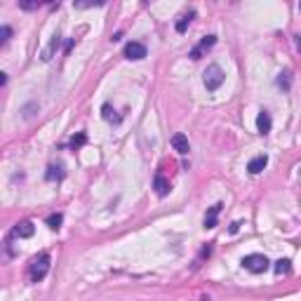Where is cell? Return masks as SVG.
I'll use <instances>...</instances> for the list:
<instances>
[{
    "label": "cell",
    "instance_id": "1",
    "mask_svg": "<svg viewBox=\"0 0 301 301\" xmlns=\"http://www.w3.org/2000/svg\"><path fill=\"white\" fill-rule=\"evenodd\" d=\"M47 271H50V254H47V252H40L38 256L31 259V266H29L31 283H40V280H45Z\"/></svg>",
    "mask_w": 301,
    "mask_h": 301
},
{
    "label": "cell",
    "instance_id": "2",
    "mask_svg": "<svg viewBox=\"0 0 301 301\" xmlns=\"http://www.w3.org/2000/svg\"><path fill=\"white\" fill-rule=\"evenodd\" d=\"M202 80H205V87H207L210 92H214V90H219V87L224 85L226 73L221 71L219 64H210V66L205 68V73H202Z\"/></svg>",
    "mask_w": 301,
    "mask_h": 301
},
{
    "label": "cell",
    "instance_id": "3",
    "mask_svg": "<svg viewBox=\"0 0 301 301\" xmlns=\"http://www.w3.org/2000/svg\"><path fill=\"white\" fill-rule=\"evenodd\" d=\"M242 266L250 273H264L268 271V259L264 254H247L242 259Z\"/></svg>",
    "mask_w": 301,
    "mask_h": 301
},
{
    "label": "cell",
    "instance_id": "4",
    "mask_svg": "<svg viewBox=\"0 0 301 301\" xmlns=\"http://www.w3.org/2000/svg\"><path fill=\"white\" fill-rule=\"evenodd\" d=\"M125 59H130V61H139V59H144L149 52H146V45L144 43H136V40H132V43H127L125 45Z\"/></svg>",
    "mask_w": 301,
    "mask_h": 301
},
{
    "label": "cell",
    "instance_id": "5",
    "mask_svg": "<svg viewBox=\"0 0 301 301\" xmlns=\"http://www.w3.org/2000/svg\"><path fill=\"white\" fill-rule=\"evenodd\" d=\"M214 43H217V35H205V38H202V40H200V43H198V45L191 50V59L198 61L200 57H202V52H207V50H210Z\"/></svg>",
    "mask_w": 301,
    "mask_h": 301
},
{
    "label": "cell",
    "instance_id": "6",
    "mask_svg": "<svg viewBox=\"0 0 301 301\" xmlns=\"http://www.w3.org/2000/svg\"><path fill=\"white\" fill-rule=\"evenodd\" d=\"M64 177H66V169H64L61 163H57V165L52 163V165L47 167V172H45V179L47 181H61Z\"/></svg>",
    "mask_w": 301,
    "mask_h": 301
},
{
    "label": "cell",
    "instance_id": "7",
    "mask_svg": "<svg viewBox=\"0 0 301 301\" xmlns=\"http://www.w3.org/2000/svg\"><path fill=\"white\" fill-rule=\"evenodd\" d=\"M172 149L177 150V153H181V155H186V153H188V149H191V146H188V139H186V134H174L172 136Z\"/></svg>",
    "mask_w": 301,
    "mask_h": 301
},
{
    "label": "cell",
    "instance_id": "8",
    "mask_svg": "<svg viewBox=\"0 0 301 301\" xmlns=\"http://www.w3.org/2000/svg\"><path fill=\"white\" fill-rule=\"evenodd\" d=\"M221 202H217V205H212L210 212L205 214V228H214L217 226V219H219V212H221Z\"/></svg>",
    "mask_w": 301,
    "mask_h": 301
},
{
    "label": "cell",
    "instance_id": "9",
    "mask_svg": "<svg viewBox=\"0 0 301 301\" xmlns=\"http://www.w3.org/2000/svg\"><path fill=\"white\" fill-rule=\"evenodd\" d=\"M193 17H196V10H188V12H184L179 17V21H177V33H186V29L191 26V21H193Z\"/></svg>",
    "mask_w": 301,
    "mask_h": 301
},
{
    "label": "cell",
    "instance_id": "10",
    "mask_svg": "<svg viewBox=\"0 0 301 301\" xmlns=\"http://www.w3.org/2000/svg\"><path fill=\"white\" fill-rule=\"evenodd\" d=\"M266 165H268V158H266V155H256V158L250 160L247 169H250V174H259V172H261Z\"/></svg>",
    "mask_w": 301,
    "mask_h": 301
},
{
    "label": "cell",
    "instance_id": "11",
    "mask_svg": "<svg viewBox=\"0 0 301 301\" xmlns=\"http://www.w3.org/2000/svg\"><path fill=\"white\" fill-rule=\"evenodd\" d=\"M33 231H35V228H33L31 221H21V224L15 226V231H12V233H15L17 238H31V235H33Z\"/></svg>",
    "mask_w": 301,
    "mask_h": 301
},
{
    "label": "cell",
    "instance_id": "12",
    "mask_svg": "<svg viewBox=\"0 0 301 301\" xmlns=\"http://www.w3.org/2000/svg\"><path fill=\"white\" fill-rule=\"evenodd\" d=\"M155 193H158L160 198H165L167 193H169V181L163 177V172L155 174Z\"/></svg>",
    "mask_w": 301,
    "mask_h": 301
},
{
    "label": "cell",
    "instance_id": "13",
    "mask_svg": "<svg viewBox=\"0 0 301 301\" xmlns=\"http://www.w3.org/2000/svg\"><path fill=\"white\" fill-rule=\"evenodd\" d=\"M256 127H259L261 134H268V132H271V116H268L266 111L259 113V118H256Z\"/></svg>",
    "mask_w": 301,
    "mask_h": 301
},
{
    "label": "cell",
    "instance_id": "14",
    "mask_svg": "<svg viewBox=\"0 0 301 301\" xmlns=\"http://www.w3.org/2000/svg\"><path fill=\"white\" fill-rule=\"evenodd\" d=\"M116 111H113V106L111 104H104L101 106V116H104V120L108 122H120V116H113Z\"/></svg>",
    "mask_w": 301,
    "mask_h": 301
},
{
    "label": "cell",
    "instance_id": "15",
    "mask_svg": "<svg viewBox=\"0 0 301 301\" xmlns=\"http://www.w3.org/2000/svg\"><path fill=\"white\" fill-rule=\"evenodd\" d=\"M289 271H292L289 259H278V261H275V275H287Z\"/></svg>",
    "mask_w": 301,
    "mask_h": 301
},
{
    "label": "cell",
    "instance_id": "16",
    "mask_svg": "<svg viewBox=\"0 0 301 301\" xmlns=\"http://www.w3.org/2000/svg\"><path fill=\"white\" fill-rule=\"evenodd\" d=\"M59 43H61L59 35H54V38H52V43H50V47H47L45 52H43V61H50V59H52V52L59 47Z\"/></svg>",
    "mask_w": 301,
    "mask_h": 301
},
{
    "label": "cell",
    "instance_id": "17",
    "mask_svg": "<svg viewBox=\"0 0 301 301\" xmlns=\"http://www.w3.org/2000/svg\"><path fill=\"white\" fill-rule=\"evenodd\" d=\"M61 221H64V217H61L59 212H57V214H50V217H47V226H50L52 231H57V228L61 226Z\"/></svg>",
    "mask_w": 301,
    "mask_h": 301
},
{
    "label": "cell",
    "instance_id": "18",
    "mask_svg": "<svg viewBox=\"0 0 301 301\" xmlns=\"http://www.w3.org/2000/svg\"><path fill=\"white\" fill-rule=\"evenodd\" d=\"M85 141H87V134H85V132H78V134L71 139V149L78 150L80 146H83V144H85Z\"/></svg>",
    "mask_w": 301,
    "mask_h": 301
},
{
    "label": "cell",
    "instance_id": "19",
    "mask_svg": "<svg viewBox=\"0 0 301 301\" xmlns=\"http://www.w3.org/2000/svg\"><path fill=\"white\" fill-rule=\"evenodd\" d=\"M10 35H12V29H10V26H2V29H0V43L5 45V43L10 40Z\"/></svg>",
    "mask_w": 301,
    "mask_h": 301
},
{
    "label": "cell",
    "instance_id": "20",
    "mask_svg": "<svg viewBox=\"0 0 301 301\" xmlns=\"http://www.w3.org/2000/svg\"><path fill=\"white\" fill-rule=\"evenodd\" d=\"M278 85H280V87H285V90H289V71L280 73V78H278Z\"/></svg>",
    "mask_w": 301,
    "mask_h": 301
},
{
    "label": "cell",
    "instance_id": "21",
    "mask_svg": "<svg viewBox=\"0 0 301 301\" xmlns=\"http://www.w3.org/2000/svg\"><path fill=\"white\" fill-rule=\"evenodd\" d=\"M19 7H21V10H38V7H40V2H21Z\"/></svg>",
    "mask_w": 301,
    "mask_h": 301
},
{
    "label": "cell",
    "instance_id": "22",
    "mask_svg": "<svg viewBox=\"0 0 301 301\" xmlns=\"http://www.w3.org/2000/svg\"><path fill=\"white\" fill-rule=\"evenodd\" d=\"M75 45V38H71V40H66V45H64V52H66V54H68V52H71V47Z\"/></svg>",
    "mask_w": 301,
    "mask_h": 301
},
{
    "label": "cell",
    "instance_id": "23",
    "mask_svg": "<svg viewBox=\"0 0 301 301\" xmlns=\"http://www.w3.org/2000/svg\"><path fill=\"white\" fill-rule=\"evenodd\" d=\"M240 221H235V224H231V233H238V228H240Z\"/></svg>",
    "mask_w": 301,
    "mask_h": 301
},
{
    "label": "cell",
    "instance_id": "24",
    "mask_svg": "<svg viewBox=\"0 0 301 301\" xmlns=\"http://www.w3.org/2000/svg\"><path fill=\"white\" fill-rule=\"evenodd\" d=\"M294 45H297V50L301 52V35H297V38H294Z\"/></svg>",
    "mask_w": 301,
    "mask_h": 301
},
{
    "label": "cell",
    "instance_id": "25",
    "mask_svg": "<svg viewBox=\"0 0 301 301\" xmlns=\"http://www.w3.org/2000/svg\"><path fill=\"white\" fill-rule=\"evenodd\" d=\"M299 10H301V2H299Z\"/></svg>",
    "mask_w": 301,
    "mask_h": 301
}]
</instances>
